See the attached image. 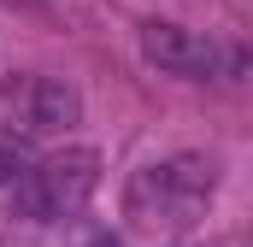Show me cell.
Returning a JSON list of instances; mask_svg holds the SVG:
<instances>
[{
	"instance_id": "1",
	"label": "cell",
	"mask_w": 253,
	"mask_h": 247,
	"mask_svg": "<svg viewBox=\"0 0 253 247\" xmlns=\"http://www.w3.org/2000/svg\"><path fill=\"white\" fill-rule=\"evenodd\" d=\"M212 194H218V159L212 153L153 159V165H141L124 183V230L153 242V247L183 242L212 212Z\"/></svg>"
},
{
	"instance_id": "2",
	"label": "cell",
	"mask_w": 253,
	"mask_h": 247,
	"mask_svg": "<svg viewBox=\"0 0 253 247\" xmlns=\"http://www.w3.org/2000/svg\"><path fill=\"white\" fill-rule=\"evenodd\" d=\"M100 188V153L94 147H59L24 177H12V206L30 224H65L77 218Z\"/></svg>"
},
{
	"instance_id": "3",
	"label": "cell",
	"mask_w": 253,
	"mask_h": 247,
	"mask_svg": "<svg viewBox=\"0 0 253 247\" xmlns=\"http://www.w3.org/2000/svg\"><path fill=\"white\" fill-rule=\"evenodd\" d=\"M83 118L77 82L47 77V71H12L0 82V129L12 141H53Z\"/></svg>"
},
{
	"instance_id": "4",
	"label": "cell",
	"mask_w": 253,
	"mask_h": 247,
	"mask_svg": "<svg viewBox=\"0 0 253 247\" xmlns=\"http://www.w3.org/2000/svg\"><path fill=\"white\" fill-rule=\"evenodd\" d=\"M141 53H147V65H159L171 77H212L218 59H224V47L212 36L183 30V24H165V18L141 24Z\"/></svg>"
},
{
	"instance_id": "5",
	"label": "cell",
	"mask_w": 253,
	"mask_h": 247,
	"mask_svg": "<svg viewBox=\"0 0 253 247\" xmlns=\"http://www.w3.org/2000/svg\"><path fill=\"white\" fill-rule=\"evenodd\" d=\"M18 171H24V165H18V159H12V147H0V188L12 183V177H18Z\"/></svg>"
},
{
	"instance_id": "6",
	"label": "cell",
	"mask_w": 253,
	"mask_h": 247,
	"mask_svg": "<svg viewBox=\"0 0 253 247\" xmlns=\"http://www.w3.org/2000/svg\"><path fill=\"white\" fill-rule=\"evenodd\" d=\"M88 247H118V242H112V236H94V242H88Z\"/></svg>"
}]
</instances>
